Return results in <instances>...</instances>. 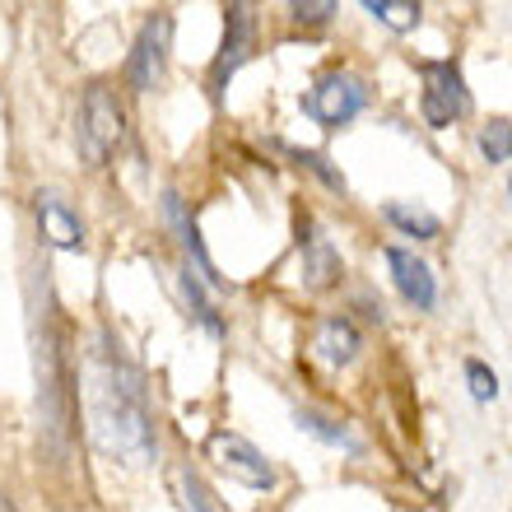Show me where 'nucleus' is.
<instances>
[{"label":"nucleus","mask_w":512,"mask_h":512,"mask_svg":"<svg viewBox=\"0 0 512 512\" xmlns=\"http://www.w3.org/2000/svg\"><path fill=\"white\" fill-rule=\"evenodd\" d=\"M89 424L103 452H117L126 461H145L154 452V419H149L145 391L122 359L89 364Z\"/></svg>","instance_id":"1"},{"label":"nucleus","mask_w":512,"mask_h":512,"mask_svg":"<svg viewBox=\"0 0 512 512\" xmlns=\"http://www.w3.org/2000/svg\"><path fill=\"white\" fill-rule=\"evenodd\" d=\"M122 108H117V98L103 89V84H94L89 94H84V112H80V149L84 159L94 163V168H103V163L112 159V149L122 145Z\"/></svg>","instance_id":"2"},{"label":"nucleus","mask_w":512,"mask_h":512,"mask_svg":"<svg viewBox=\"0 0 512 512\" xmlns=\"http://www.w3.org/2000/svg\"><path fill=\"white\" fill-rule=\"evenodd\" d=\"M368 103V89L359 75H322V80L308 89V98H303V112H308L312 122H322V126H345L354 122L359 112H364Z\"/></svg>","instance_id":"3"},{"label":"nucleus","mask_w":512,"mask_h":512,"mask_svg":"<svg viewBox=\"0 0 512 512\" xmlns=\"http://www.w3.org/2000/svg\"><path fill=\"white\" fill-rule=\"evenodd\" d=\"M419 75H424V122L429 126H452L471 108L461 70L452 61H429V66H419Z\"/></svg>","instance_id":"4"},{"label":"nucleus","mask_w":512,"mask_h":512,"mask_svg":"<svg viewBox=\"0 0 512 512\" xmlns=\"http://www.w3.org/2000/svg\"><path fill=\"white\" fill-rule=\"evenodd\" d=\"M210 461H215L219 471H229L233 480L256 485V489L275 480V475H270V466H266V457H261L247 438H238V433H215V438H210Z\"/></svg>","instance_id":"5"},{"label":"nucleus","mask_w":512,"mask_h":512,"mask_svg":"<svg viewBox=\"0 0 512 512\" xmlns=\"http://www.w3.org/2000/svg\"><path fill=\"white\" fill-rule=\"evenodd\" d=\"M168 33H173V24H168V14H159V19H149L145 33H140V47H135V61H131V80L135 89H149V84L163 75V56H168Z\"/></svg>","instance_id":"6"},{"label":"nucleus","mask_w":512,"mask_h":512,"mask_svg":"<svg viewBox=\"0 0 512 512\" xmlns=\"http://www.w3.org/2000/svg\"><path fill=\"white\" fill-rule=\"evenodd\" d=\"M387 261H391V270H396V289H401L415 308H433V298H438L433 270L424 266L419 256L405 252V247H387Z\"/></svg>","instance_id":"7"},{"label":"nucleus","mask_w":512,"mask_h":512,"mask_svg":"<svg viewBox=\"0 0 512 512\" xmlns=\"http://www.w3.org/2000/svg\"><path fill=\"white\" fill-rule=\"evenodd\" d=\"M312 350H317V359H322V364L345 368L354 354H359V331H354V322H345V317H331V322L317 326Z\"/></svg>","instance_id":"8"},{"label":"nucleus","mask_w":512,"mask_h":512,"mask_svg":"<svg viewBox=\"0 0 512 512\" xmlns=\"http://www.w3.org/2000/svg\"><path fill=\"white\" fill-rule=\"evenodd\" d=\"M38 224H42V238H47L52 247H75L84 238L80 219L70 215L61 201H52V196H42L38 201Z\"/></svg>","instance_id":"9"},{"label":"nucleus","mask_w":512,"mask_h":512,"mask_svg":"<svg viewBox=\"0 0 512 512\" xmlns=\"http://www.w3.org/2000/svg\"><path fill=\"white\" fill-rule=\"evenodd\" d=\"M252 47V10L247 5H233L229 10V38H224V56H219V75H229L238 61Z\"/></svg>","instance_id":"10"},{"label":"nucleus","mask_w":512,"mask_h":512,"mask_svg":"<svg viewBox=\"0 0 512 512\" xmlns=\"http://www.w3.org/2000/svg\"><path fill=\"white\" fill-rule=\"evenodd\" d=\"M303 275H308L312 289H326V284L340 275V261H336V252H331V243H326V238H308V252H303Z\"/></svg>","instance_id":"11"},{"label":"nucleus","mask_w":512,"mask_h":512,"mask_svg":"<svg viewBox=\"0 0 512 512\" xmlns=\"http://www.w3.org/2000/svg\"><path fill=\"white\" fill-rule=\"evenodd\" d=\"M373 19H382L387 28H415L419 24V5H405V0H368L364 5Z\"/></svg>","instance_id":"12"},{"label":"nucleus","mask_w":512,"mask_h":512,"mask_svg":"<svg viewBox=\"0 0 512 512\" xmlns=\"http://www.w3.org/2000/svg\"><path fill=\"white\" fill-rule=\"evenodd\" d=\"M387 215H391V224H401V229L415 233V238H433V233H438V219L424 215V210H410V205H391Z\"/></svg>","instance_id":"13"},{"label":"nucleus","mask_w":512,"mask_h":512,"mask_svg":"<svg viewBox=\"0 0 512 512\" xmlns=\"http://www.w3.org/2000/svg\"><path fill=\"white\" fill-rule=\"evenodd\" d=\"M480 149H485L489 163H503L512 154V122H489L480 135Z\"/></svg>","instance_id":"14"},{"label":"nucleus","mask_w":512,"mask_h":512,"mask_svg":"<svg viewBox=\"0 0 512 512\" xmlns=\"http://www.w3.org/2000/svg\"><path fill=\"white\" fill-rule=\"evenodd\" d=\"M466 378H471L475 401H494V396H499V378H494L485 364H466Z\"/></svg>","instance_id":"15"},{"label":"nucleus","mask_w":512,"mask_h":512,"mask_svg":"<svg viewBox=\"0 0 512 512\" xmlns=\"http://www.w3.org/2000/svg\"><path fill=\"white\" fill-rule=\"evenodd\" d=\"M182 494H187V508H191V512H215V503H210L205 485H201V480H196L191 471H182Z\"/></svg>","instance_id":"16"},{"label":"nucleus","mask_w":512,"mask_h":512,"mask_svg":"<svg viewBox=\"0 0 512 512\" xmlns=\"http://www.w3.org/2000/svg\"><path fill=\"white\" fill-rule=\"evenodd\" d=\"M298 424L308 433H317V438H326V443H340V447H354L350 438H345V429H331L326 419H317V415H298Z\"/></svg>","instance_id":"17"},{"label":"nucleus","mask_w":512,"mask_h":512,"mask_svg":"<svg viewBox=\"0 0 512 512\" xmlns=\"http://www.w3.org/2000/svg\"><path fill=\"white\" fill-rule=\"evenodd\" d=\"M289 14H294L298 24H322L326 14H336V5H331V0H317V5H303V0H298V5H289Z\"/></svg>","instance_id":"18"},{"label":"nucleus","mask_w":512,"mask_h":512,"mask_svg":"<svg viewBox=\"0 0 512 512\" xmlns=\"http://www.w3.org/2000/svg\"><path fill=\"white\" fill-rule=\"evenodd\" d=\"M0 512H14V508H10V499H5V494H0Z\"/></svg>","instance_id":"19"}]
</instances>
